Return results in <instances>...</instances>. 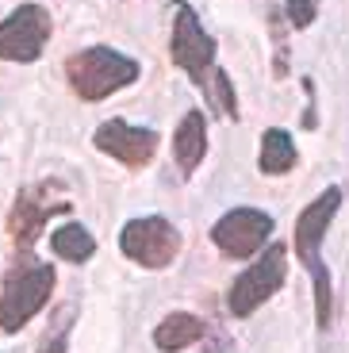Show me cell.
Returning <instances> with one entry per match:
<instances>
[{
	"label": "cell",
	"mask_w": 349,
	"mask_h": 353,
	"mask_svg": "<svg viewBox=\"0 0 349 353\" xmlns=\"http://www.w3.org/2000/svg\"><path fill=\"white\" fill-rule=\"evenodd\" d=\"M208 100H211V108H219V112L227 115V119H238L235 88H230V77H227L223 70L211 73V81H208Z\"/></svg>",
	"instance_id": "9a60e30c"
},
{
	"label": "cell",
	"mask_w": 349,
	"mask_h": 353,
	"mask_svg": "<svg viewBox=\"0 0 349 353\" xmlns=\"http://www.w3.org/2000/svg\"><path fill=\"white\" fill-rule=\"evenodd\" d=\"M54 292V265H19L0 292V330H19L46 307Z\"/></svg>",
	"instance_id": "3957f363"
},
{
	"label": "cell",
	"mask_w": 349,
	"mask_h": 353,
	"mask_svg": "<svg viewBox=\"0 0 349 353\" xmlns=\"http://www.w3.org/2000/svg\"><path fill=\"white\" fill-rule=\"evenodd\" d=\"M269 234H272V215L257 212V208H230L211 227V242L219 246V254L235 257V261L238 257H253Z\"/></svg>",
	"instance_id": "ba28073f"
},
{
	"label": "cell",
	"mask_w": 349,
	"mask_h": 353,
	"mask_svg": "<svg viewBox=\"0 0 349 353\" xmlns=\"http://www.w3.org/2000/svg\"><path fill=\"white\" fill-rule=\"evenodd\" d=\"M173 154H177V165H181L184 176H192L200 169L203 154H208V119H203V112H188L177 123Z\"/></svg>",
	"instance_id": "8fae6325"
},
{
	"label": "cell",
	"mask_w": 349,
	"mask_h": 353,
	"mask_svg": "<svg viewBox=\"0 0 349 353\" xmlns=\"http://www.w3.org/2000/svg\"><path fill=\"white\" fill-rule=\"evenodd\" d=\"M92 142H97L100 154L123 161L127 169L150 165L154 154H157V131H150V127H134V123H127V119H108V123H100Z\"/></svg>",
	"instance_id": "30bf717a"
},
{
	"label": "cell",
	"mask_w": 349,
	"mask_h": 353,
	"mask_svg": "<svg viewBox=\"0 0 349 353\" xmlns=\"http://www.w3.org/2000/svg\"><path fill=\"white\" fill-rule=\"evenodd\" d=\"M50 39V16L39 4L16 8L0 23V58L4 62H35Z\"/></svg>",
	"instance_id": "9c48e42d"
},
{
	"label": "cell",
	"mask_w": 349,
	"mask_h": 353,
	"mask_svg": "<svg viewBox=\"0 0 349 353\" xmlns=\"http://www.w3.org/2000/svg\"><path fill=\"white\" fill-rule=\"evenodd\" d=\"M54 188H58L54 181H50V185H31V188H23V192L16 196V203H12L8 234H12V246L23 250V254L35 246V239L43 234V227H46L50 215H66V212H70V200H46Z\"/></svg>",
	"instance_id": "52a82bcc"
},
{
	"label": "cell",
	"mask_w": 349,
	"mask_h": 353,
	"mask_svg": "<svg viewBox=\"0 0 349 353\" xmlns=\"http://www.w3.org/2000/svg\"><path fill=\"white\" fill-rule=\"evenodd\" d=\"M119 250L131 261H139L142 269H166V265L177 261L181 254V234L169 219L161 215H142V219H131L119 234Z\"/></svg>",
	"instance_id": "8992f818"
},
{
	"label": "cell",
	"mask_w": 349,
	"mask_h": 353,
	"mask_svg": "<svg viewBox=\"0 0 349 353\" xmlns=\"http://www.w3.org/2000/svg\"><path fill=\"white\" fill-rule=\"evenodd\" d=\"M284 12H288V23L292 27H311L315 16H319V0H284Z\"/></svg>",
	"instance_id": "e0dca14e"
},
{
	"label": "cell",
	"mask_w": 349,
	"mask_h": 353,
	"mask_svg": "<svg viewBox=\"0 0 349 353\" xmlns=\"http://www.w3.org/2000/svg\"><path fill=\"white\" fill-rule=\"evenodd\" d=\"M284 276H288V246H280V242H277V246H269V250L261 254V261H253L250 269H246V273L238 276L235 284H230V292H227V311H230L235 319L253 315V311L261 307L272 292H280Z\"/></svg>",
	"instance_id": "277c9868"
},
{
	"label": "cell",
	"mask_w": 349,
	"mask_h": 353,
	"mask_svg": "<svg viewBox=\"0 0 349 353\" xmlns=\"http://www.w3.org/2000/svg\"><path fill=\"white\" fill-rule=\"evenodd\" d=\"M203 338V319L188 315V311H173V315L161 319V327L154 330V345L161 353H177V350H188L192 342Z\"/></svg>",
	"instance_id": "7c38bea8"
},
{
	"label": "cell",
	"mask_w": 349,
	"mask_h": 353,
	"mask_svg": "<svg viewBox=\"0 0 349 353\" xmlns=\"http://www.w3.org/2000/svg\"><path fill=\"white\" fill-rule=\"evenodd\" d=\"M70 315H73V311H58V319H54L50 334L43 338L39 353H66V338H70Z\"/></svg>",
	"instance_id": "2e32d148"
},
{
	"label": "cell",
	"mask_w": 349,
	"mask_h": 353,
	"mask_svg": "<svg viewBox=\"0 0 349 353\" xmlns=\"http://www.w3.org/2000/svg\"><path fill=\"white\" fill-rule=\"evenodd\" d=\"M173 62L181 65L196 85L208 88L211 73H215V39L200 27V16L192 12V4L177 0L173 4V43H169Z\"/></svg>",
	"instance_id": "5b68a950"
},
{
	"label": "cell",
	"mask_w": 349,
	"mask_h": 353,
	"mask_svg": "<svg viewBox=\"0 0 349 353\" xmlns=\"http://www.w3.org/2000/svg\"><path fill=\"white\" fill-rule=\"evenodd\" d=\"M338 208H341V188H326L296 219V254L315 281V319H319V327H330V273L319 261V246H323V234L330 227V219L338 215Z\"/></svg>",
	"instance_id": "6da1fadb"
},
{
	"label": "cell",
	"mask_w": 349,
	"mask_h": 353,
	"mask_svg": "<svg viewBox=\"0 0 349 353\" xmlns=\"http://www.w3.org/2000/svg\"><path fill=\"white\" fill-rule=\"evenodd\" d=\"M257 165H261V173H269V176L288 173V169L296 165V142H292V134L280 131V127H269V131L261 134V154H257Z\"/></svg>",
	"instance_id": "4fadbf2b"
},
{
	"label": "cell",
	"mask_w": 349,
	"mask_h": 353,
	"mask_svg": "<svg viewBox=\"0 0 349 353\" xmlns=\"http://www.w3.org/2000/svg\"><path fill=\"white\" fill-rule=\"evenodd\" d=\"M50 250L66 261H88V257L97 254V239L88 234L81 223H66L50 234Z\"/></svg>",
	"instance_id": "5bb4252c"
},
{
	"label": "cell",
	"mask_w": 349,
	"mask_h": 353,
	"mask_svg": "<svg viewBox=\"0 0 349 353\" xmlns=\"http://www.w3.org/2000/svg\"><path fill=\"white\" fill-rule=\"evenodd\" d=\"M66 77L81 100H108L112 92L139 81V62L112 46H88L66 58Z\"/></svg>",
	"instance_id": "7a4b0ae2"
}]
</instances>
